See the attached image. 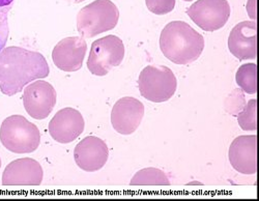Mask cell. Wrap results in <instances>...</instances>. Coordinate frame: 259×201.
I'll return each instance as SVG.
<instances>
[{
    "instance_id": "cell-22",
    "label": "cell",
    "mask_w": 259,
    "mask_h": 201,
    "mask_svg": "<svg viewBox=\"0 0 259 201\" xmlns=\"http://www.w3.org/2000/svg\"><path fill=\"white\" fill-rule=\"evenodd\" d=\"M247 13L249 17L255 21L256 20V0H248L247 3Z\"/></svg>"
},
{
    "instance_id": "cell-2",
    "label": "cell",
    "mask_w": 259,
    "mask_h": 201,
    "mask_svg": "<svg viewBox=\"0 0 259 201\" xmlns=\"http://www.w3.org/2000/svg\"><path fill=\"white\" fill-rule=\"evenodd\" d=\"M160 49L171 62L189 64L202 54L204 38L187 22L172 21L161 32Z\"/></svg>"
},
{
    "instance_id": "cell-20",
    "label": "cell",
    "mask_w": 259,
    "mask_h": 201,
    "mask_svg": "<svg viewBox=\"0 0 259 201\" xmlns=\"http://www.w3.org/2000/svg\"><path fill=\"white\" fill-rule=\"evenodd\" d=\"M10 10L2 9L0 8V51L5 47L9 38V22H8V15Z\"/></svg>"
},
{
    "instance_id": "cell-24",
    "label": "cell",
    "mask_w": 259,
    "mask_h": 201,
    "mask_svg": "<svg viewBox=\"0 0 259 201\" xmlns=\"http://www.w3.org/2000/svg\"><path fill=\"white\" fill-rule=\"evenodd\" d=\"M64 2H67L69 4H73V5H78V4L85 2V0H64Z\"/></svg>"
},
{
    "instance_id": "cell-1",
    "label": "cell",
    "mask_w": 259,
    "mask_h": 201,
    "mask_svg": "<svg viewBox=\"0 0 259 201\" xmlns=\"http://www.w3.org/2000/svg\"><path fill=\"white\" fill-rule=\"evenodd\" d=\"M50 74L49 64L39 52L11 46L0 51V92L12 97Z\"/></svg>"
},
{
    "instance_id": "cell-15",
    "label": "cell",
    "mask_w": 259,
    "mask_h": 201,
    "mask_svg": "<svg viewBox=\"0 0 259 201\" xmlns=\"http://www.w3.org/2000/svg\"><path fill=\"white\" fill-rule=\"evenodd\" d=\"M44 171L40 164L31 159L23 158L11 162L3 174L4 186H38L42 182Z\"/></svg>"
},
{
    "instance_id": "cell-26",
    "label": "cell",
    "mask_w": 259,
    "mask_h": 201,
    "mask_svg": "<svg viewBox=\"0 0 259 201\" xmlns=\"http://www.w3.org/2000/svg\"><path fill=\"white\" fill-rule=\"evenodd\" d=\"M0 167H2V159H0Z\"/></svg>"
},
{
    "instance_id": "cell-21",
    "label": "cell",
    "mask_w": 259,
    "mask_h": 201,
    "mask_svg": "<svg viewBox=\"0 0 259 201\" xmlns=\"http://www.w3.org/2000/svg\"><path fill=\"white\" fill-rule=\"evenodd\" d=\"M235 104L241 107V110L245 107V98L242 95V93H240V91H237V89H235V91L230 95V97L226 100V109L232 114H235Z\"/></svg>"
},
{
    "instance_id": "cell-16",
    "label": "cell",
    "mask_w": 259,
    "mask_h": 201,
    "mask_svg": "<svg viewBox=\"0 0 259 201\" xmlns=\"http://www.w3.org/2000/svg\"><path fill=\"white\" fill-rule=\"evenodd\" d=\"M131 186H169L170 181L166 173L158 168H144L139 170L131 180Z\"/></svg>"
},
{
    "instance_id": "cell-25",
    "label": "cell",
    "mask_w": 259,
    "mask_h": 201,
    "mask_svg": "<svg viewBox=\"0 0 259 201\" xmlns=\"http://www.w3.org/2000/svg\"><path fill=\"white\" fill-rule=\"evenodd\" d=\"M184 2H192V0H184Z\"/></svg>"
},
{
    "instance_id": "cell-17",
    "label": "cell",
    "mask_w": 259,
    "mask_h": 201,
    "mask_svg": "<svg viewBox=\"0 0 259 201\" xmlns=\"http://www.w3.org/2000/svg\"><path fill=\"white\" fill-rule=\"evenodd\" d=\"M235 80L243 92L255 95L257 93V65L255 63L241 65L236 72Z\"/></svg>"
},
{
    "instance_id": "cell-23",
    "label": "cell",
    "mask_w": 259,
    "mask_h": 201,
    "mask_svg": "<svg viewBox=\"0 0 259 201\" xmlns=\"http://www.w3.org/2000/svg\"><path fill=\"white\" fill-rule=\"evenodd\" d=\"M13 3H14V0H0V8L6 9V10H10Z\"/></svg>"
},
{
    "instance_id": "cell-19",
    "label": "cell",
    "mask_w": 259,
    "mask_h": 201,
    "mask_svg": "<svg viewBox=\"0 0 259 201\" xmlns=\"http://www.w3.org/2000/svg\"><path fill=\"white\" fill-rule=\"evenodd\" d=\"M149 12L156 15H166L175 10L176 0H145Z\"/></svg>"
},
{
    "instance_id": "cell-18",
    "label": "cell",
    "mask_w": 259,
    "mask_h": 201,
    "mask_svg": "<svg viewBox=\"0 0 259 201\" xmlns=\"http://www.w3.org/2000/svg\"><path fill=\"white\" fill-rule=\"evenodd\" d=\"M237 123L244 131L257 130V102L255 99L250 100L237 114Z\"/></svg>"
},
{
    "instance_id": "cell-10",
    "label": "cell",
    "mask_w": 259,
    "mask_h": 201,
    "mask_svg": "<svg viewBox=\"0 0 259 201\" xmlns=\"http://www.w3.org/2000/svg\"><path fill=\"white\" fill-rule=\"evenodd\" d=\"M85 128V122L78 110L67 107L59 110L49 124L50 136L58 143L75 141Z\"/></svg>"
},
{
    "instance_id": "cell-8",
    "label": "cell",
    "mask_w": 259,
    "mask_h": 201,
    "mask_svg": "<svg viewBox=\"0 0 259 201\" xmlns=\"http://www.w3.org/2000/svg\"><path fill=\"white\" fill-rule=\"evenodd\" d=\"M56 99L54 87L41 79L30 83L23 93V105L26 112L37 120L45 119L50 115L55 107Z\"/></svg>"
},
{
    "instance_id": "cell-4",
    "label": "cell",
    "mask_w": 259,
    "mask_h": 201,
    "mask_svg": "<svg viewBox=\"0 0 259 201\" xmlns=\"http://www.w3.org/2000/svg\"><path fill=\"white\" fill-rule=\"evenodd\" d=\"M0 141L15 153H30L40 143V133L37 127L22 115L7 117L0 127Z\"/></svg>"
},
{
    "instance_id": "cell-13",
    "label": "cell",
    "mask_w": 259,
    "mask_h": 201,
    "mask_svg": "<svg viewBox=\"0 0 259 201\" xmlns=\"http://www.w3.org/2000/svg\"><path fill=\"white\" fill-rule=\"evenodd\" d=\"M229 162L234 170L245 175L257 172V136L236 137L229 147Z\"/></svg>"
},
{
    "instance_id": "cell-12",
    "label": "cell",
    "mask_w": 259,
    "mask_h": 201,
    "mask_svg": "<svg viewBox=\"0 0 259 201\" xmlns=\"http://www.w3.org/2000/svg\"><path fill=\"white\" fill-rule=\"evenodd\" d=\"M109 158L107 144L96 136H88L75 147L74 159L77 166L86 172L101 170Z\"/></svg>"
},
{
    "instance_id": "cell-9",
    "label": "cell",
    "mask_w": 259,
    "mask_h": 201,
    "mask_svg": "<svg viewBox=\"0 0 259 201\" xmlns=\"http://www.w3.org/2000/svg\"><path fill=\"white\" fill-rule=\"evenodd\" d=\"M144 116V105L137 99L124 97L118 100L111 111L113 129L121 135H131L140 126Z\"/></svg>"
},
{
    "instance_id": "cell-6",
    "label": "cell",
    "mask_w": 259,
    "mask_h": 201,
    "mask_svg": "<svg viewBox=\"0 0 259 201\" xmlns=\"http://www.w3.org/2000/svg\"><path fill=\"white\" fill-rule=\"evenodd\" d=\"M124 45L116 35H107L95 41L88 59V69L96 76H106L124 58Z\"/></svg>"
},
{
    "instance_id": "cell-11",
    "label": "cell",
    "mask_w": 259,
    "mask_h": 201,
    "mask_svg": "<svg viewBox=\"0 0 259 201\" xmlns=\"http://www.w3.org/2000/svg\"><path fill=\"white\" fill-rule=\"evenodd\" d=\"M88 51V44L82 36H70L56 44L52 51V60L63 72H76L82 68Z\"/></svg>"
},
{
    "instance_id": "cell-5",
    "label": "cell",
    "mask_w": 259,
    "mask_h": 201,
    "mask_svg": "<svg viewBox=\"0 0 259 201\" xmlns=\"http://www.w3.org/2000/svg\"><path fill=\"white\" fill-rule=\"evenodd\" d=\"M141 96L153 103H163L175 96L178 80L169 68L165 65H148L141 71L138 79Z\"/></svg>"
},
{
    "instance_id": "cell-7",
    "label": "cell",
    "mask_w": 259,
    "mask_h": 201,
    "mask_svg": "<svg viewBox=\"0 0 259 201\" xmlns=\"http://www.w3.org/2000/svg\"><path fill=\"white\" fill-rule=\"evenodd\" d=\"M191 20L204 31L222 28L230 17L227 0H197L187 10Z\"/></svg>"
},
{
    "instance_id": "cell-14",
    "label": "cell",
    "mask_w": 259,
    "mask_h": 201,
    "mask_svg": "<svg viewBox=\"0 0 259 201\" xmlns=\"http://www.w3.org/2000/svg\"><path fill=\"white\" fill-rule=\"evenodd\" d=\"M230 53L240 60L255 59L257 56V24L243 21L236 24L228 37Z\"/></svg>"
},
{
    "instance_id": "cell-3",
    "label": "cell",
    "mask_w": 259,
    "mask_h": 201,
    "mask_svg": "<svg viewBox=\"0 0 259 201\" xmlns=\"http://www.w3.org/2000/svg\"><path fill=\"white\" fill-rule=\"evenodd\" d=\"M119 11L111 0H95L77 15V29L83 38H92L112 30L118 23Z\"/></svg>"
}]
</instances>
